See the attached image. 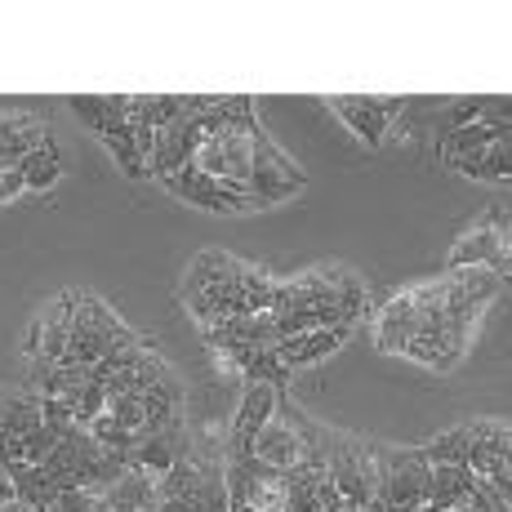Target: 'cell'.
I'll return each instance as SVG.
<instances>
[{
	"mask_svg": "<svg viewBox=\"0 0 512 512\" xmlns=\"http://www.w3.org/2000/svg\"><path fill=\"white\" fill-rule=\"evenodd\" d=\"M76 308H81V294H76V290L58 294L54 312H49V317L41 321V326H45V334H41V361H63L67 339H72V317H76Z\"/></svg>",
	"mask_w": 512,
	"mask_h": 512,
	"instance_id": "11",
	"label": "cell"
},
{
	"mask_svg": "<svg viewBox=\"0 0 512 512\" xmlns=\"http://www.w3.org/2000/svg\"><path fill=\"white\" fill-rule=\"evenodd\" d=\"M14 499H18V490H14V477H9V472L0 468V508H5V504H14Z\"/></svg>",
	"mask_w": 512,
	"mask_h": 512,
	"instance_id": "30",
	"label": "cell"
},
{
	"mask_svg": "<svg viewBox=\"0 0 512 512\" xmlns=\"http://www.w3.org/2000/svg\"><path fill=\"white\" fill-rule=\"evenodd\" d=\"M330 107L343 116L352 134H357L366 147H383V134H388L392 116L406 112V98H374V94H334Z\"/></svg>",
	"mask_w": 512,
	"mask_h": 512,
	"instance_id": "2",
	"label": "cell"
},
{
	"mask_svg": "<svg viewBox=\"0 0 512 512\" xmlns=\"http://www.w3.org/2000/svg\"><path fill=\"white\" fill-rule=\"evenodd\" d=\"M23 192H27V183H23V174L18 170L0 174V201H14V196H23Z\"/></svg>",
	"mask_w": 512,
	"mask_h": 512,
	"instance_id": "27",
	"label": "cell"
},
{
	"mask_svg": "<svg viewBox=\"0 0 512 512\" xmlns=\"http://www.w3.org/2000/svg\"><path fill=\"white\" fill-rule=\"evenodd\" d=\"M90 508H94V495H90V490H58L54 512H90Z\"/></svg>",
	"mask_w": 512,
	"mask_h": 512,
	"instance_id": "26",
	"label": "cell"
},
{
	"mask_svg": "<svg viewBox=\"0 0 512 512\" xmlns=\"http://www.w3.org/2000/svg\"><path fill=\"white\" fill-rule=\"evenodd\" d=\"M161 183H165V192H174V196H179V201L196 205V210L228 214V201H223V192H219V179H210V174H201V170H196V161L179 165V170H174L170 179H161Z\"/></svg>",
	"mask_w": 512,
	"mask_h": 512,
	"instance_id": "8",
	"label": "cell"
},
{
	"mask_svg": "<svg viewBox=\"0 0 512 512\" xmlns=\"http://www.w3.org/2000/svg\"><path fill=\"white\" fill-rule=\"evenodd\" d=\"M508 134H512L508 121H472V125H459V130L441 134V156H446V161H459V156H477V152H486L490 143L508 139Z\"/></svg>",
	"mask_w": 512,
	"mask_h": 512,
	"instance_id": "9",
	"label": "cell"
},
{
	"mask_svg": "<svg viewBox=\"0 0 512 512\" xmlns=\"http://www.w3.org/2000/svg\"><path fill=\"white\" fill-rule=\"evenodd\" d=\"M472 121H481V103L477 98H468V103H455L446 116H441V134H450V130H459V125H472Z\"/></svg>",
	"mask_w": 512,
	"mask_h": 512,
	"instance_id": "25",
	"label": "cell"
},
{
	"mask_svg": "<svg viewBox=\"0 0 512 512\" xmlns=\"http://www.w3.org/2000/svg\"><path fill=\"white\" fill-rule=\"evenodd\" d=\"M41 334H45V326H41V321H32V330H27V343H23V352H27V357H41Z\"/></svg>",
	"mask_w": 512,
	"mask_h": 512,
	"instance_id": "28",
	"label": "cell"
},
{
	"mask_svg": "<svg viewBox=\"0 0 512 512\" xmlns=\"http://www.w3.org/2000/svg\"><path fill=\"white\" fill-rule=\"evenodd\" d=\"M330 281H334V308H339V317L352 326V321L366 312V285L352 277V272H343V268H334Z\"/></svg>",
	"mask_w": 512,
	"mask_h": 512,
	"instance_id": "16",
	"label": "cell"
},
{
	"mask_svg": "<svg viewBox=\"0 0 512 512\" xmlns=\"http://www.w3.org/2000/svg\"><path fill=\"white\" fill-rule=\"evenodd\" d=\"M201 477H205V472L196 468L187 455H179L165 477H156V499H192L196 486H201Z\"/></svg>",
	"mask_w": 512,
	"mask_h": 512,
	"instance_id": "14",
	"label": "cell"
},
{
	"mask_svg": "<svg viewBox=\"0 0 512 512\" xmlns=\"http://www.w3.org/2000/svg\"><path fill=\"white\" fill-rule=\"evenodd\" d=\"M415 326H419V312H415V294H397V299L383 308L379 317V348L383 352H401L410 339H415Z\"/></svg>",
	"mask_w": 512,
	"mask_h": 512,
	"instance_id": "10",
	"label": "cell"
},
{
	"mask_svg": "<svg viewBox=\"0 0 512 512\" xmlns=\"http://www.w3.org/2000/svg\"><path fill=\"white\" fill-rule=\"evenodd\" d=\"M450 281H455L477 308H486V303L504 290V277H495L490 268H450Z\"/></svg>",
	"mask_w": 512,
	"mask_h": 512,
	"instance_id": "15",
	"label": "cell"
},
{
	"mask_svg": "<svg viewBox=\"0 0 512 512\" xmlns=\"http://www.w3.org/2000/svg\"><path fill=\"white\" fill-rule=\"evenodd\" d=\"M481 165H486V183H508L512 174V156H508V139L490 143L486 152H481Z\"/></svg>",
	"mask_w": 512,
	"mask_h": 512,
	"instance_id": "21",
	"label": "cell"
},
{
	"mask_svg": "<svg viewBox=\"0 0 512 512\" xmlns=\"http://www.w3.org/2000/svg\"><path fill=\"white\" fill-rule=\"evenodd\" d=\"M423 490H428V459L419 450H383V481L374 490L370 508L379 512H415L423 508Z\"/></svg>",
	"mask_w": 512,
	"mask_h": 512,
	"instance_id": "1",
	"label": "cell"
},
{
	"mask_svg": "<svg viewBox=\"0 0 512 512\" xmlns=\"http://www.w3.org/2000/svg\"><path fill=\"white\" fill-rule=\"evenodd\" d=\"M423 459H428V468L432 464H464V459H468V428L441 432L437 441H428V446H423Z\"/></svg>",
	"mask_w": 512,
	"mask_h": 512,
	"instance_id": "18",
	"label": "cell"
},
{
	"mask_svg": "<svg viewBox=\"0 0 512 512\" xmlns=\"http://www.w3.org/2000/svg\"><path fill=\"white\" fill-rule=\"evenodd\" d=\"M103 143L112 147V156L121 161V170L130 174V179H147V170H143V156H139V147H134V121H121V116H107L103 121Z\"/></svg>",
	"mask_w": 512,
	"mask_h": 512,
	"instance_id": "13",
	"label": "cell"
},
{
	"mask_svg": "<svg viewBox=\"0 0 512 512\" xmlns=\"http://www.w3.org/2000/svg\"><path fill=\"white\" fill-rule=\"evenodd\" d=\"M32 428H41V406L27 397H9L5 410H0V432L5 437H27Z\"/></svg>",
	"mask_w": 512,
	"mask_h": 512,
	"instance_id": "17",
	"label": "cell"
},
{
	"mask_svg": "<svg viewBox=\"0 0 512 512\" xmlns=\"http://www.w3.org/2000/svg\"><path fill=\"white\" fill-rule=\"evenodd\" d=\"M352 334V326H330V330H312V334H299V339H281L272 343V352L281 357L285 370H299V366H312V361L330 357L343 339Z\"/></svg>",
	"mask_w": 512,
	"mask_h": 512,
	"instance_id": "7",
	"label": "cell"
},
{
	"mask_svg": "<svg viewBox=\"0 0 512 512\" xmlns=\"http://www.w3.org/2000/svg\"><path fill=\"white\" fill-rule=\"evenodd\" d=\"M18 446H23V459H27V464H45L49 450L58 446V437L41 423V428H32L27 437H18Z\"/></svg>",
	"mask_w": 512,
	"mask_h": 512,
	"instance_id": "22",
	"label": "cell"
},
{
	"mask_svg": "<svg viewBox=\"0 0 512 512\" xmlns=\"http://www.w3.org/2000/svg\"><path fill=\"white\" fill-rule=\"evenodd\" d=\"M0 512H32V508H27V504H23V499H14V504H5V508H0Z\"/></svg>",
	"mask_w": 512,
	"mask_h": 512,
	"instance_id": "31",
	"label": "cell"
},
{
	"mask_svg": "<svg viewBox=\"0 0 512 512\" xmlns=\"http://www.w3.org/2000/svg\"><path fill=\"white\" fill-rule=\"evenodd\" d=\"M72 112L81 116L90 130H103V121H107V94H72Z\"/></svg>",
	"mask_w": 512,
	"mask_h": 512,
	"instance_id": "24",
	"label": "cell"
},
{
	"mask_svg": "<svg viewBox=\"0 0 512 512\" xmlns=\"http://www.w3.org/2000/svg\"><path fill=\"white\" fill-rule=\"evenodd\" d=\"M72 415H76V428H90L98 415H107V392H103V383H94V379H90L81 392H76Z\"/></svg>",
	"mask_w": 512,
	"mask_h": 512,
	"instance_id": "20",
	"label": "cell"
},
{
	"mask_svg": "<svg viewBox=\"0 0 512 512\" xmlns=\"http://www.w3.org/2000/svg\"><path fill=\"white\" fill-rule=\"evenodd\" d=\"M472 490H477V472L468 464H432L428 468V490H423V504L441 508V512H464Z\"/></svg>",
	"mask_w": 512,
	"mask_h": 512,
	"instance_id": "5",
	"label": "cell"
},
{
	"mask_svg": "<svg viewBox=\"0 0 512 512\" xmlns=\"http://www.w3.org/2000/svg\"><path fill=\"white\" fill-rule=\"evenodd\" d=\"M330 481L339 486L343 504H352V508L370 504V486H366V472H361V441H352V437L330 441Z\"/></svg>",
	"mask_w": 512,
	"mask_h": 512,
	"instance_id": "6",
	"label": "cell"
},
{
	"mask_svg": "<svg viewBox=\"0 0 512 512\" xmlns=\"http://www.w3.org/2000/svg\"><path fill=\"white\" fill-rule=\"evenodd\" d=\"M299 455H303L299 432H294V423L285 419V415H281V406H277V415L263 423L259 437H254L250 459H259V464H263V468H272V472H285V468L299 464Z\"/></svg>",
	"mask_w": 512,
	"mask_h": 512,
	"instance_id": "4",
	"label": "cell"
},
{
	"mask_svg": "<svg viewBox=\"0 0 512 512\" xmlns=\"http://www.w3.org/2000/svg\"><path fill=\"white\" fill-rule=\"evenodd\" d=\"M18 174H23L27 192H49V187L63 179V156H58L54 134H49V139H45L41 147H36V152H27V156H23Z\"/></svg>",
	"mask_w": 512,
	"mask_h": 512,
	"instance_id": "12",
	"label": "cell"
},
{
	"mask_svg": "<svg viewBox=\"0 0 512 512\" xmlns=\"http://www.w3.org/2000/svg\"><path fill=\"white\" fill-rule=\"evenodd\" d=\"M36 406H41V423L54 432V437H67V432H76L72 401H63V397H36Z\"/></svg>",
	"mask_w": 512,
	"mask_h": 512,
	"instance_id": "19",
	"label": "cell"
},
{
	"mask_svg": "<svg viewBox=\"0 0 512 512\" xmlns=\"http://www.w3.org/2000/svg\"><path fill=\"white\" fill-rule=\"evenodd\" d=\"M156 512H201V508H196V499H161Z\"/></svg>",
	"mask_w": 512,
	"mask_h": 512,
	"instance_id": "29",
	"label": "cell"
},
{
	"mask_svg": "<svg viewBox=\"0 0 512 512\" xmlns=\"http://www.w3.org/2000/svg\"><path fill=\"white\" fill-rule=\"evenodd\" d=\"M107 415L121 423V428L143 432V397H112L107 401Z\"/></svg>",
	"mask_w": 512,
	"mask_h": 512,
	"instance_id": "23",
	"label": "cell"
},
{
	"mask_svg": "<svg viewBox=\"0 0 512 512\" xmlns=\"http://www.w3.org/2000/svg\"><path fill=\"white\" fill-rule=\"evenodd\" d=\"M281 406V392L272 383H245V397L236 406V419H232V437H228V450L232 459H250V446L259 437V428L277 415Z\"/></svg>",
	"mask_w": 512,
	"mask_h": 512,
	"instance_id": "3",
	"label": "cell"
}]
</instances>
